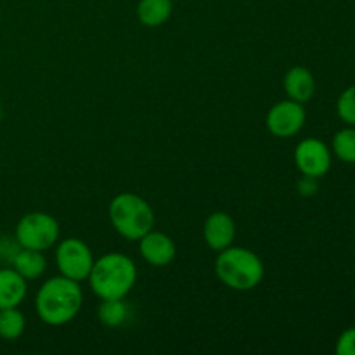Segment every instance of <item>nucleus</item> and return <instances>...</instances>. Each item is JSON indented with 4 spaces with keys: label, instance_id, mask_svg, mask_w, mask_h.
I'll return each mask as SVG.
<instances>
[{
    "label": "nucleus",
    "instance_id": "2eb2a0df",
    "mask_svg": "<svg viewBox=\"0 0 355 355\" xmlns=\"http://www.w3.org/2000/svg\"><path fill=\"white\" fill-rule=\"evenodd\" d=\"M97 318H99L101 324L106 326V328H118L127 321L128 307L123 298L103 300L97 309Z\"/></svg>",
    "mask_w": 355,
    "mask_h": 355
},
{
    "label": "nucleus",
    "instance_id": "9d476101",
    "mask_svg": "<svg viewBox=\"0 0 355 355\" xmlns=\"http://www.w3.org/2000/svg\"><path fill=\"white\" fill-rule=\"evenodd\" d=\"M203 238L207 245L215 252L232 246L236 238V224L232 217L225 211H215L205 220Z\"/></svg>",
    "mask_w": 355,
    "mask_h": 355
},
{
    "label": "nucleus",
    "instance_id": "aec40b11",
    "mask_svg": "<svg viewBox=\"0 0 355 355\" xmlns=\"http://www.w3.org/2000/svg\"><path fill=\"white\" fill-rule=\"evenodd\" d=\"M319 186H318V179L315 177H309L304 175L300 180H298V193L302 196H314L318 193Z\"/></svg>",
    "mask_w": 355,
    "mask_h": 355
},
{
    "label": "nucleus",
    "instance_id": "7ed1b4c3",
    "mask_svg": "<svg viewBox=\"0 0 355 355\" xmlns=\"http://www.w3.org/2000/svg\"><path fill=\"white\" fill-rule=\"evenodd\" d=\"M263 262L255 252L229 246L218 252L215 260V274L218 281L236 291H250L259 286L263 279Z\"/></svg>",
    "mask_w": 355,
    "mask_h": 355
},
{
    "label": "nucleus",
    "instance_id": "f257e3e1",
    "mask_svg": "<svg viewBox=\"0 0 355 355\" xmlns=\"http://www.w3.org/2000/svg\"><path fill=\"white\" fill-rule=\"evenodd\" d=\"M82 305L83 291L80 283L64 276H55L45 281L35 297L38 318L49 326L71 322L80 314Z\"/></svg>",
    "mask_w": 355,
    "mask_h": 355
},
{
    "label": "nucleus",
    "instance_id": "a211bd4d",
    "mask_svg": "<svg viewBox=\"0 0 355 355\" xmlns=\"http://www.w3.org/2000/svg\"><path fill=\"white\" fill-rule=\"evenodd\" d=\"M336 113L340 120H343L350 127H355V85H350L340 94L336 101Z\"/></svg>",
    "mask_w": 355,
    "mask_h": 355
},
{
    "label": "nucleus",
    "instance_id": "39448f33",
    "mask_svg": "<svg viewBox=\"0 0 355 355\" xmlns=\"http://www.w3.org/2000/svg\"><path fill=\"white\" fill-rule=\"evenodd\" d=\"M59 222L45 211H31L19 218L16 225V243L21 248H52L59 239Z\"/></svg>",
    "mask_w": 355,
    "mask_h": 355
},
{
    "label": "nucleus",
    "instance_id": "4468645a",
    "mask_svg": "<svg viewBox=\"0 0 355 355\" xmlns=\"http://www.w3.org/2000/svg\"><path fill=\"white\" fill-rule=\"evenodd\" d=\"M137 19L148 28H158L170 19L173 12L172 0H139Z\"/></svg>",
    "mask_w": 355,
    "mask_h": 355
},
{
    "label": "nucleus",
    "instance_id": "f8f14e48",
    "mask_svg": "<svg viewBox=\"0 0 355 355\" xmlns=\"http://www.w3.org/2000/svg\"><path fill=\"white\" fill-rule=\"evenodd\" d=\"M26 279L14 269H0V311L19 307L26 298Z\"/></svg>",
    "mask_w": 355,
    "mask_h": 355
},
{
    "label": "nucleus",
    "instance_id": "423d86ee",
    "mask_svg": "<svg viewBox=\"0 0 355 355\" xmlns=\"http://www.w3.org/2000/svg\"><path fill=\"white\" fill-rule=\"evenodd\" d=\"M55 263L61 276L68 279L85 281L94 266V255L89 245L78 238L62 239L55 248Z\"/></svg>",
    "mask_w": 355,
    "mask_h": 355
},
{
    "label": "nucleus",
    "instance_id": "412c9836",
    "mask_svg": "<svg viewBox=\"0 0 355 355\" xmlns=\"http://www.w3.org/2000/svg\"><path fill=\"white\" fill-rule=\"evenodd\" d=\"M3 118V107H2V103H0V121H2Z\"/></svg>",
    "mask_w": 355,
    "mask_h": 355
},
{
    "label": "nucleus",
    "instance_id": "1a4fd4ad",
    "mask_svg": "<svg viewBox=\"0 0 355 355\" xmlns=\"http://www.w3.org/2000/svg\"><path fill=\"white\" fill-rule=\"evenodd\" d=\"M139 252L149 266L165 267L175 259L177 246L168 234L151 229L139 239Z\"/></svg>",
    "mask_w": 355,
    "mask_h": 355
},
{
    "label": "nucleus",
    "instance_id": "20e7f679",
    "mask_svg": "<svg viewBox=\"0 0 355 355\" xmlns=\"http://www.w3.org/2000/svg\"><path fill=\"white\" fill-rule=\"evenodd\" d=\"M111 225L121 238L139 241L155 225V214L144 198L134 193H121L111 200L107 208Z\"/></svg>",
    "mask_w": 355,
    "mask_h": 355
},
{
    "label": "nucleus",
    "instance_id": "6e6552de",
    "mask_svg": "<svg viewBox=\"0 0 355 355\" xmlns=\"http://www.w3.org/2000/svg\"><path fill=\"white\" fill-rule=\"evenodd\" d=\"M295 165L302 175L321 179L331 168V149L321 139H304L295 149Z\"/></svg>",
    "mask_w": 355,
    "mask_h": 355
},
{
    "label": "nucleus",
    "instance_id": "0eeeda50",
    "mask_svg": "<svg viewBox=\"0 0 355 355\" xmlns=\"http://www.w3.org/2000/svg\"><path fill=\"white\" fill-rule=\"evenodd\" d=\"M305 118H307V113H305L304 104L286 99L279 101V103L270 107L266 118V125L267 130L274 137L288 139L297 135L304 128Z\"/></svg>",
    "mask_w": 355,
    "mask_h": 355
},
{
    "label": "nucleus",
    "instance_id": "ddd939ff",
    "mask_svg": "<svg viewBox=\"0 0 355 355\" xmlns=\"http://www.w3.org/2000/svg\"><path fill=\"white\" fill-rule=\"evenodd\" d=\"M12 269L19 272L26 281L38 279L47 269V260H45L44 252L31 248H21L10 259Z\"/></svg>",
    "mask_w": 355,
    "mask_h": 355
},
{
    "label": "nucleus",
    "instance_id": "dca6fc26",
    "mask_svg": "<svg viewBox=\"0 0 355 355\" xmlns=\"http://www.w3.org/2000/svg\"><path fill=\"white\" fill-rule=\"evenodd\" d=\"M24 328H26V319L19 309L10 307L0 311V338L12 342L23 335Z\"/></svg>",
    "mask_w": 355,
    "mask_h": 355
},
{
    "label": "nucleus",
    "instance_id": "6ab92c4d",
    "mask_svg": "<svg viewBox=\"0 0 355 355\" xmlns=\"http://www.w3.org/2000/svg\"><path fill=\"white\" fill-rule=\"evenodd\" d=\"M336 354L338 355H355V328H349L336 340Z\"/></svg>",
    "mask_w": 355,
    "mask_h": 355
},
{
    "label": "nucleus",
    "instance_id": "9b49d317",
    "mask_svg": "<svg viewBox=\"0 0 355 355\" xmlns=\"http://www.w3.org/2000/svg\"><path fill=\"white\" fill-rule=\"evenodd\" d=\"M283 87L288 99L305 104L314 97L315 78L311 73V69L304 68V66H295V68H291L284 75Z\"/></svg>",
    "mask_w": 355,
    "mask_h": 355
},
{
    "label": "nucleus",
    "instance_id": "f3484780",
    "mask_svg": "<svg viewBox=\"0 0 355 355\" xmlns=\"http://www.w3.org/2000/svg\"><path fill=\"white\" fill-rule=\"evenodd\" d=\"M331 149L336 158L342 159L343 163L355 165V128L347 127L336 132L331 142Z\"/></svg>",
    "mask_w": 355,
    "mask_h": 355
},
{
    "label": "nucleus",
    "instance_id": "f03ea898",
    "mask_svg": "<svg viewBox=\"0 0 355 355\" xmlns=\"http://www.w3.org/2000/svg\"><path fill=\"white\" fill-rule=\"evenodd\" d=\"M137 281V267L130 257L123 253H106L94 260L89 274L90 290L101 300L125 298Z\"/></svg>",
    "mask_w": 355,
    "mask_h": 355
}]
</instances>
